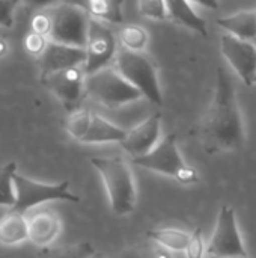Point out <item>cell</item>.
I'll use <instances>...</instances> for the list:
<instances>
[{"instance_id": "1", "label": "cell", "mask_w": 256, "mask_h": 258, "mask_svg": "<svg viewBox=\"0 0 256 258\" xmlns=\"http://www.w3.org/2000/svg\"><path fill=\"white\" fill-rule=\"evenodd\" d=\"M204 151L210 156L237 151L244 145V121L235 86L223 67L217 68L213 100L196 128Z\"/></svg>"}, {"instance_id": "2", "label": "cell", "mask_w": 256, "mask_h": 258, "mask_svg": "<svg viewBox=\"0 0 256 258\" xmlns=\"http://www.w3.org/2000/svg\"><path fill=\"white\" fill-rule=\"evenodd\" d=\"M91 165L103 178L112 210L118 216H125L134 212L137 190L133 172L127 160L121 156L92 157Z\"/></svg>"}, {"instance_id": "3", "label": "cell", "mask_w": 256, "mask_h": 258, "mask_svg": "<svg viewBox=\"0 0 256 258\" xmlns=\"http://www.w3.org/2000/svg\"><path fill=\"white\" fill-rule=\"evenodd\" d=\"M133 165L167 175L180 184H196L199 183L198 171L190 166L181 156L177 145V135H166L158 145L146 156L134 157Z\"/></svg>"}, {"instance_id": "4", "label": "cell", "mask_w": 256, "mask_h": 258, "mask_svg": "<svg viewBox=\"0 0 256 258\" xmlns=\"http://www.w3.org/2000/svg\"><path fill=\"white\" fill-rule=\"evenodd\" d=\"M115 68L146 100L155 106H163L158 71L155 63L146 54L122 48L115 57Z\"/></svg>"}, {"instance_id": "5", "label": "cell", "mask_w": 256, "mask_h": 258, "mask_svg": "<svg viewBox=\"0 0 256 258\" xmlns=\"http://www.w3.org/2000/svg\"><path fill=\"white\" fill-rule=\"evenodd\" d=\"M86 94L109 109H119L143 97L112 67L86 76Z\"/></svg>"}, {"instance_id": "6", "label": "cell", "mask_w": 256, "mask_h": 258, "mask_svg": "<svg viewBox=\"0 0 256 258\" xmlns=\"http://www.w3.org/2000/svg\"><path fill=\"white\" fill-rule=\"evenodd\" d=\"M14 184H15L17 201L11 210L18 212L21 215H26L42 204L53 203V201H66V203L80 201V198L69 190V181H62L57 184H45L27 178L17 172L14 177Z\"/></svg>"}, {"instance_id": "7", "label": "cell", "mask_w": 256, "mask_h": 258, "mask_svg": "<svg viewBox=\"0 0 256 258\" xmlns=\"http://www.w3.org/2000/svg\"><path fill=\"white\" fill-rule=\"evenodd\" d=\"M48 11L51 17L50 41L84 48L91 21L88 12L69 2H60Z\"/></svg>"}, {"instance_id": "8", "label": "cell", "mask_w": 256, "mask_h": 258, "mask_svg": "<svg viewBox=\"0 0 256 258\" xmlns=\"http://www.w3.org/2000/svg\"><path fill=\"white\" fill-rule=\"evenodd\" d=\"M84 50L86 62L83 65V70L86 76L110 67V62L118 54V41L107 23L91 18Z\"/></svg>"}, {"instance_id": "9", "label": "cell", "mask_w": 256, "mask_h": 258, "mask_svg": "<svg viewBox=\"0 0 256 258\" xmlns=\"http://www.w3.org/2000/svg\"><path fill=\"white\" fill-rule=\"evenodd\" d=\"M208 257H246L249 255L240 234L235 210L223 206L220 209L217 225L207 246Z\"/></svg>"}, {"instance_id": "10", "label": "cell", "mask_w": 256, "mask_h": 258, "mask_svg": "<svg viewBox=\"0 0 256 258\" xmlns=\"http://www.w3.org/2000/svg\"><path fill=\"white\" fill-rule=\"evenodd\" d=\"M41 82L68 112L80 109L78 104L86 94V74L83 67H72L41 76Z\"/></svg>"}, {"instance_id": "11", "label": "cell", "mask_w": 256, "mask_h": 258, "mask_svg": "<svg viewBox=\"0 0 256 258\" xmlns=\"http://www.w3.org/2000/svg\"><path fill=\"white\" fill-rule=\"evenodd\" d=\"M220 53L246 86H252L255 83V42L244 41V39L237 38L231 33H225L220 38Z\"/></svg>"}, {"instance_id": "12", "label": "cell", "mask_w": 256, "mask_h": 258, "mask_svg": "<svg viewBox=\"0 0 256 258\" xmlns=\"http://www.w3.org/2000/svg\"><path fill=\"white\" fill-rule=\"evenodd\" d=\"M161 133V115L154 113L131 130H127L125 139L121 142L122 150L134 157L149 154L157 145Z\"/></svg>"}, {"instance_id": "13", "label": "cell", "mask_w": 256, "mask_h": 258, "mask_svg": "<svg viewBox=\"0 0 256 258\" xmlns=\"http://www.w3.org/2000/svg\"><path fill=\"white\" fill-rule=\"evenodd\" d=\"M86 62V50L54 41H48L44 53L38 57L41 76L56 73L60 70L83 67Z\"/></svg>"}, {"instance_id": "14", "label": "cell", "mask_w": 256, "mask_h": 258, "mask_svg": "<svg viewBox=\"0 0 256 258\" xmlns=\"http://www.w3.org/2000/svg\"><path fill=\"white\" fill-rule=\"evenodd\" d=\"M26 218L29 225V240L42 249L48 248L60 234L62 221L51 209L33 210Z\"/></svg>"}, {"instance_id": "15", "label": "cell", "mask_w": 256, "mask_h": 258, "mask_svg": "<svg viewBox=\"0 0 256 258\" xmlns=\"http://www.w3.org/2000/svg\"><path fill=\"white\" fill-rule=\"evenodd\" d=\"M127 136V130L115 125L98 113L92 112L89 127L80 141L81 144H109V142H122Z\"/></svg>"}, {"instance_id": "16", "label": "cell", "mask_w": 256, "mask_h": 258, "mask_svg": "<svg viewBox=\"0 0 256 258\" xmlns=\"http://www.w3.org/2000/svg\"><path fill=\"white\" fill-rule=\"evenodd\" d=\"M74 3L84 9L91 18L100 20L103 23L119 24L124 20L122 6L124 0H63Z\"/></svg>"}, {"instance_id": "17", "label": "cell", "mask_w": 256, "mask_h": 258, "mask_svg": "<svg viewBox=\"0 0 256 258\" xmlns=\"http://www.w3.org/2000/svg\"><path fill=\"white\" fill-rule=\"evenodd\" d=\"M217 26L244 41H256V11H240L216 20Z\"/></svg>"}, {"instance_id": "18", "label": "cell", "mask_w": 256, "mask_h": 258, "mask_svg": "<svg viewBox=\"0 0 256 258\" xmlns=\"http://www.w3.org/2000/svg\"><path fill=\"white\" fill-rule=\"evenodd\" d=\"M166 6L169 12V20L199 33L204 38L208 36L207 23L195 12L189 0H166Z\"/></svg>"}, {"instance_id": "19", "label": "cell", "mask_w": 256, "mask_h": 258, "mask_svg": "<svg viewBox=\"0 0 256 258\" xmlns=\"http://www.w3.org/2000/svg\"><path fill=\"white\" fill-rule=\"evenodd\" d=\"M29 240V225L26 215L9 210L0 219V243L14 246Z\"/></svg>"}, {"instance_id": "20", "label": "cell", "mask_w": 256, "mask_h": 258, "mask_svg": "<svg viewBox=\"0 0 256 258\" xmlns=\"http://www.w3.org/2000/svg\"><path fill=\"white\" fill-rule=\"evenodd\" d=\"M146 237L174 252V251L187 249L190 239H192V233H187L178 228H155V230L148 231Z\"/></svg>"}, {"instance_id": "21", "label": "cell", "mask_w": 256, "mask_h": 258, "mask_svg": "<svg viewBox=\"0 0 256 258\" xmlns=\"http://www.w3.org/2000/svg\"><path fill=\"white\" fill-rule=\"evenodd\" d=\"M119 42L124 45L125 50L142 53L148 42H149V33L145 27L139 24H125L118 33Z\"/></svg>"}, {"instance_id": "22", "label": "cell", "mask_w": 256, "mask_h": 258, "mask_svg": "<svg viewBox=\"0 0 256 258\" xmlns=\"http://www.w3.org/2000/svg\"><path fill=\"white\" fill-rule=\"evenodd\" d=\"M119 258H175L172 251L166 249L164 246L158 245L157 242L146 237V240H142L127 249H124Z\"/></svg>"}, {"instance_id": "23", "label": "cell", "mask_w": 256, "mask_h": 258, "mask_svg": "<svg viewBox=\"0 0 256 258\" xmlns=\"http://www.w3.org/2000/svg\"><path fill=\"white\" fill-rule=\"evenodd\" d=\"M17 174V163L8 162L0 166V207L12 209L17 201L14 177Z\"/></svg>"}, {"instance_id": "24", "label": "cell", "mask_w": 256, "mask_h": 258, "mask_svg": "<svg viewBox=\"0 0 256 258\" xmlns=\"http://www.w3.org/2000/svg\"><path fill=\"white\" fill-rule=\"evenodd\" d=\"M94 254L95 249L92 248V245L88 242H81L57 248H45L39 258H91Z\"/></svg>"}, {"instance_id": "25", "label": "cell", "mask_w": 256, "mask_h": 258, "mask_svg": "<svg viewBox=\"0 0 256 258\" xmlns=\"http://www.w3.org/2000/svg\"><path fill=\"white\" fill-rule=\"evenodd\" d=\"M91 118L92 112L89 109H77L74 112H69V115L65 119V130L72 139L80 142L89 127Z\"/></svg>"}, {"instance_id": "26", "label": "cell", "mask_w": 256, "mask_h": 258, "mask_svg": "<svg viewBox=\"0 0 256 258\" xmlns=\"http://www.w3.org/2000/svg\"><path fill=\"white\" fill-rule=\"evenodd\" d=\"M137 11L140 17L154 21L169 20L166 0H137Z\"/></svg>"}, {"instance_id": "27", "label": "cell", "mask_w": 256, "mask_h": 258, "mask_svg": "<svg viewBox=\"0 0 256 258\" xmlns=\"http://www.w3.org/2000/svg\"><path fill=\"white\" fill-rule=\"evenodd\" d=\"M30 30L35 33H39L42 36H47L50 39V32H51V17L50 11H36L30 20Z\"/></svg>"}, {"instance_id": "28", "label": "cell", "mask_w": 256, "mask_h": 258, "mask_svg": "<svg viewBox=\"0 0 256 258\" xmlns=\"http://www.w3.org/2000/svg\"><path fill=\"white\" fill-rule=\"evenodd\" d=\"M48 41H50V39H48L47 36H42V35L35 33V32L30 30V32L24 36L23 44H24V48H26V51H27L29 54L39 57V56L44 53V50H45Z\"/></svg>"}, {"instance_id": "29", "label": "cell", "mask_w": 256, "mask_h": 258, "mask_svg": "<svg viewBox=\"0 0 256 258\" xmlns=\"http://www.w3.org/2000/svg\"><path fill=\"white\" fill-rule=\"evenodd\" d=\"M20 0H0V27L11 29L14 26L15 9Z\"/></svg>"}, {"instance_id": "30", "label": "cell", "mask_w": 256, "mask_h": 258, "mask_svg": "<svg viewBox=\"0 0 256 258\" xmlns=\"http://www.w3.org/2000/svg\"><path fill=\"white\" fill-rule=\"evenodd\" d=\"M205 243H204V236H202V230L196 228L192 233V239L190 243L186 249V255L187 258H204L205 255Z\"/></svg>"}, {"instance_id": "31", "label": "cell", "mask_w": 256, "mask_h": 258, "mask_svg": "<svg viewBox=\"0 0 256 258\" xmlns=\"http://www.w3.org/2000/svg\"><path fill=\"white\" fill-rule=\"evenodd\" d=\"M63 0H20V3L26 5L27 8H30L32 11H44V9H50L56 5H59Z\"/></svg>"}, {"instance_id": "32", "label": "cell", "mask_w": 256, "mask_h": 258, "mask_svg": "<svg viewBox=\"0 0 256 258\" xmlns=\"http://www.w3.org/2000/svg\"><path fill=\"white\" fill-rule=\"evenodd\" d=\"M189 2L195 3V5H199L202 8H207V9H211V11H217L220 8L219 0H189Z\"/></svg>"}, {"instance_id": "33", "label": "cell", "mask_w": 256, "mask_h": 258, "mask_svg": "<svg viewBox=\"0 0 256 258\" xmlns=\"http://www.w3.org/2000/svg\"><path fill=\"white\" fill-rule=\"evenodd\" d=\"M8 50H9V44L3 38H0V57H3L8 53Z\"/></svg>"}, {"instance_id": "34", "label": "cell", "mask_w": 256, "mask_h": 258, "mask_svg": "<svg viewBox=\"0 0 256 258\" xmlns=\"http://www.w3.org/2000/svg\"><path fill=\"white\" fill-rule=\"evenodd\" d=\"M91 258H106V257H104V254H101V252H97V251H95V254H94Z\"/></svg>"}, {"instance_id": "35", "label": "cell", "mask_w": 256, "mask_h": 258, "mask_svg": "<svg viewBox=\"0 0 256 258\" xmlns=\"http://www.w3.org/2000/svg\"><path fill=\"white\" fill-rule=\"evenodd\" d=\"M208 258H250V255H246V257H208Z\"/></svg>"}, {"instance_id": "36", "label": "cell", "mask_w": 256, "mask_h": 258, "mask_svg": "<svg viewBox=\"0 0 256 258\" xmlns=\"http://www.w3.org/2000/svg\"><path fill=\"white\" fill-rule=\"evenodd\" d=\"M255 83H256V74H255Z\"/></svg>"}]
</instances>
